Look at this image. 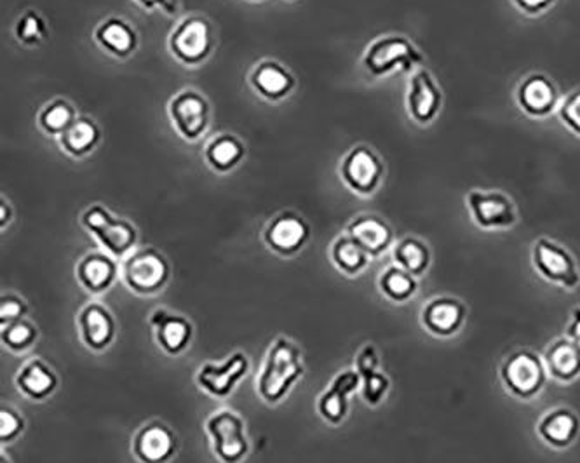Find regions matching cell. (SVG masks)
Here are the masks:
<instances>
[{
	"mask_svg": "<svg viewBox=\"0 0 580 463\" xmlns=\"http://www.w3.org/2000/svg\"><path fill=\"white\" fill-rule=\"evenodd\" d=\"M124 284L138 296H156L168 286L171 267L166 256L154 248L135 249L121 267Z\"/></svg>",
	"mask_w": 580,
	"mask_h": 463,
	"instance_id": "cell-4",
	"label": "cell"
},
{
	"mask_svg": "<svg viewBox=\"0 0 580 463\" xmlns=\"http://www.w3.org/2000/svg\"><path fill=\"white\" fill-rule=\"evenodd\" d=\"M443 108V91L431 70L420 67L413 72L406 91V110L415 124L429 126Z\"/></svg>",
	"mask_w": 580,
	"mask_h": 463,
	"instance_id": "cell-11",
	"label": "cell"
},
{
	"mask_svg": "<svg viewBox=\"0 0 580 463\" xmlns=\"http://www.w3.org/2000/svg\"><path fill=\"white\" fill-rule=\"evenodd\" d=\"M499 375L507 394L518 401L539 397L549 380L544 357L532 349L511 352L500 364Z\"/></svg>",
	"mask_w": 580,
	"mask_h": 463,
	"instance_id": "cell-2",
	"label": "cell"
},
{
	"mask_svg": "<svg viewBox=\"0 0 580 463\" xmlns=\"http://www.w3.org/2000/svg\"><path fill=\"white\" fill-rule=\"evenodd\" d=\"M565 336L570 342H574L575 347L580 350V307H575L572 310V317H570V324L567 326Z\"/></svg>",
	"mask_w": 580,
	"mask_h": 463,
	"instance_id": "cell-42",
	"label": "cell"
},
{
	"mask_svg": "<svg viewBox=\"0 0 580 463\" xmlns=\"http://www.w3.org/2000/svg\"><path fill=\"white\" fill-rule=\"evenodd\" d=\"M210 46V25L201 18H189L183 21L182 25L171 35V49L176 58L190 65L206 58Z\"/></svg>",
	"mask_w": 580,
	"mask_h": 463,
	"instance_id": "cell-22",
	"label": "cell"
},
{
	"mask_svg": "<svg viewBox=\"0 0 580 463\" xmlns=\"http://www.w3.org/2000/svg\"><path fill=\"white\" fill-rule=\"evenodd\" d=\"M251 81H253V88L269 100H279L290 93V89L293 88L291 75L277 63H262L253 72Z\"/></svg>",
	"mask_w": 580,
	"mask_h": 463,
	"instance_id": "cell-29",
	"label": "cell"
},
{
	"mask_svg": "<svg viewBox=\"0 0 580 463\" xmlns=\"http://www.w3.org/2000/svg\"><path fill=\"white\" fill-rule=\"evenodd\" d=\"M16 34H18L21 41L27 42V44H37V42H41L42 37L46 35L44 21H42L35 13H27L23 18H20V21H18Z\"/></svg>",
	"mask_w": 580,
	"mask_h": 463,
	"instance_id": "cell-38",
	"label": "cell"
},
{
	"mask_svg": "<svg viewBox=\"0 0 580 463\" xmlns=\"http://www.w3.org/2000/svg\"><path fill=\"white\" fill-rule=\"evenodd\" d=\"M311 235V227L297 213H281L267 225L264 241L274 253L281 256H293L304 248Z\"/></svg>",
	"mask_w": 580,
	"mask_h": 463,
	"instance_id": "cell-16",
	"label": "cell"
},
{
	"mask_svg": "<svg viewBox=\"0 0 580 463\" xmlns=\"http://www.w3.org/2000/svg\"><path fill=\"white\" fill-rule=\"evenodd\" d=\"M425 61L419 47L403 35H385L375 39L366 49L363 65L373 77H385L394 72H410Z\"/></svg>",
	"mask_w": 580,
	"mask_h": 463,
	"instance_id": "cell-3",
	"label": "cell"
},
{
	"mask_svg": "<svg viewBox=\"0 0 580 463\" xmlns=\"http://www.w3.org/2000/svg\"><path fill=\"white\" fill-rule=\"evenodd\" d=\"M131 451L140 463H169L178 451V437L166 423L152 420L136 430Z\"/></svg>",
	"mask_w": 580,
	"mask_h": 463,
	"instance_id": "cell-13",
	"label": "cell"
},
{
	"mask_svg": "<svg viewBox=\"0 0 580 463\" xmlns=\"http://www.w3.org/2000/svg\"><path fill=\"white\" fill-rule=\"evenodd\" d=\"M39 338V331L32 321L18 319L13 323L0 324V342L4 349L13 354H23L34 347Z\"/></svg>",
	"mask_w": 580,
	"mask_h": 463,
	"instance_id": "cell-31",
	"label": "cell"
},
{
	"mask_svg": "<svg viewBox=\"0 0 580 463\" xmlns=\"http://www.w3.org/2000/svg\"><path fill=\"white\" fill-rule=\"evenodd\" d=\"M347 234L351 235L371 258L384 255L396 244L391 225L377 215H361L354 218L347 227Z\"/></svg>",
	"mask_w": 580,
	"mask_h": 463,
	"instance_id": "cell-23",
	"label": "cell"
},
{
	"mask_svg": "<svg viewBox=\"0 0 580 463\" xmlns=\"http://www.w3.org/2000/svg\"><path fill=\"white\" fill-rule=\"evenodd\" d=\"M14 383L16 389L30 401H44L58 389V375L44 359L34 357L21 366Z\"/></svg>",
	"mask_w": 580,
	"mask_h": 463,
	"instance_id": "cell-24",
	"label": "cell"
},
{
	"mask_svg": "<svg viewBox=\"0 0 580 463\" xmlns=\"http://www.w3.org/2000/svg\"><path fill=\"white\" fill-rule=\"evenodd\" d=\"M542 357L549 378L560 383H574L575 380H579L580 350L575 347L574 342L568 340L567 336L556 338L554 342L549 343Z\"/></svg>",
	"mask_w": 580,
	"mask_h": 463,
	"instance_id": "cell-25",
	"label": "cell"
},
{
	"mask_svg": "<svg viewBox=\"0 0 580 463\" xmlns=\"http://www.w3.org/2000/svg\"><path fill=\"white\" fill-rule=\"evenodd\" d=\"M466 204L469 215L479 229H513L520 220L511 195L500 190H471L466 195Z\"/></svg>",
	"mask_w": 580,
	"mask_h": 463,
	"instance_id": "cell-8",
	"label": "cell"
},
{
	"mask_svg": "<svg viewBox=\"0 0 580 463\" xmlns=\"http://www.w3.org/2000/svg\"><path fill=\"white\" fill-rule=\"evenodd\" d=\"M0 463H11V462H9V460H6V457L2 455V457H0Z\"/></svg>",
	"mask_w": 580,
	"mask_h": 463,
	"instance_id": "cell-44",
	"label": "cell"
},
{
	"mask_svg": "<svg viewBox=\"0 0 580 463\" xmlns=\"http://www.w3.org/2000/svg\"><path fill=\"white\" fill-rule=\"evenodd\" d=\"M361 375L356 370L340 371L330 387L317 399V413L324 422L340 425L349 415V399L356 390L361 389Z\"/></svg>",
	"mask_w": 580,
	"mask_h": 463,
	"instance_id": "cell-17",
	"label": "cell"
},
{
	"mask_svg": "<svg viewBox=\"0 0 580 463\" xmlns=\"http://www.w3.org/2000/svg\"><path fill=\"white\" fill-rule=\"evenodd\" d=\"M82 225L95 235L105 253L114 258H128L135 251L138 234L131 223L110 215L108 209L93 206L82 215Z\"/></svg>",
	"mask_w": 580,
	"mask_h": 463,
	"instance_id": "cell-7",
	"label": "cell"
},
{
	"mask_svg": "<svg viewBox=\"0 0 580 463\" xmlns=\"http://www.w3.org/2000/svg\"><path fill=\"white\" fill-rule=\"evenodd\" d=\"M25 418L13 406H2L0 410V441L2 444L11 443L23 434Z\"/></svg>",
	"mask_w": 580,
	"mask_h": 463,
	"instance_id": "cell-36",
	"label": "cell"
},
{
	"mask_svg": "<svg viewBox=\"0 0 580 463\" xmlns=\"http://www.w3.org/2000/svg\"><path fill=\"white\" fill-rule=\"evenodd\" d=\"M361 380H363L361 383L363 401L371 408H377L384 403V399L391 389V378L385 375L384 371L377 370L361 376Z\"/></svg>",
	"mask_w": 580,
	"mask_h": 463,
	"instance_id": "cell-35",
	"label": "cell"
},
{
	"mask_svg": "<svg viewBox=\"0 0 580 463\" xmlns=\"http://www.w3.org/2000/svg\"><path fill=\"white\" fill-rule=\"evenodd\" d=\"M511 2L520 9L521 13L528 16L547 13L556 4V0H511Z\"/></svg>",
	"mask_w": 580,
	"mask_h": 463,
	"instance_id": "cell-41",
	"label": "cell"
},
{
	"mask_svg": "<svg viewBox=\"0 0 580 463\" xmlns=\"http://www.w3.org/2000/svg\"><path fill=\"white\" fill-rule=\"evenodd\" d=\"M466 303L457 296L438 295L427 300L420 312L422 328L439 340H448L459 335L467 323Z\"/></svg>",
	"mask_w": 580,
	"mask_h": 463,
	"instance_id": "cell-9",
	"label": "cell"
},
{
	"mask_svg": "<svg viewBox=\"0 0 580 463\" xmlns=\"http://www.w3.org/2000/svg\"><path fill=\"white\" fill-rule=\"evenodd\" d=\"M560 121L574 135L580 136V89L568 93L558 107Z\"/></svg>",
	"mask_w": 580,
	"mask_h": 463,
	"instance_id": "cell-37",
	"label": "cell"
},
{
	"mask_svg": "<svg viewBox=\"0 0 580 463\" xmlns=\"http://www.w3.org/2000/svg\"><path fill=\"white\" fill-rule=\"evenodd\" d=\"M150 326L154 329L159 349L168 356H182L189 349L194 336V326L187 317L173 314L166 309H156L150 316Z\"/></svg>",
	"mask_w": 580,
	"mask_h": 463,
	"instance_id": "cell-19",
	"label": "cell"
},
{
	"mask_svg": "<svg viewBox=\"0 0 580 463\" xmlns=\"http://www.w3.org/2000/svg\"><path fill=\"white\" fill-rule=\"evenodd\" d=\"M304 373L302 349L290 338L279 336L270 345L262 370L258 373V396L264 403L276 406L290 394Z\"/></svg>",
	"mask_w": 580,
	"mask_h": 463,
	"instance_id": "cell-1",
	"label": "cell"
},
{
	"mask_svg": "<svg viewBox=\"0 0 580 463\" xmlns=\"http://www.w3.org/2000/svg\"><path fill=\"white\" fill-rule=\"evenodd\" d=\"M75 121L74 110L65 101H54L41 114L42 129L49 135H63Z\"/></svg>",
	"mask_w": 580,
	"mask_h": 463,
	"instance_id": "cell-34",
	"label": "cell"
},
{
	"mask_svg": "<svg viewBox=\"0 0 580 463\" xmlns=\"http://www.w3.org/2000/svg\"><path fill=\"white\" fill-rule=\"evenodd\" d=\"M330 258L333 265L349 277H358L359 274H363L371 260V256L349 234L338 235L333 241Z\"/></svg>",
	"mask_w": 580,
	"mask_h": 463,
	"instance_id": "cell-27",
	"label": "cell"
},
{
	"mask_svg": "<svg viewBox=\"0 0 580 463\" xmlns=\"http://www.w3.org/2000/svg\"><path fill=\"white\" fill-rule=\"evenodd\" d=\"M136 2H140L143 7H162V9H166L169 11V4H173V0H136Z\"/></svg>",
	"mask_w": 580,
	"mask_h": 463,
	"instance_id": "cell-43",
	"label": "cell"
},
{
	"mask_svg": "<svg viewBox=\"0 0 580 463\" xmlns=\"http://www.w3.org/2000/svg\"><path fill=\"white\" fill-rule=\"evenodd\" d=\"M77 331L84 347L100 354L114 343L117 323L108 307L100 302H91L77 314Z\"/></svg>",
	"mask_w": 580,
	"mask_h": 463,
	"instance_id": "cell-14",
	"label": "cell"
},
{
	"mask_svg": "<svg viewBox=\"0 0 580 463\" xmlns=\"http://www.w3.org/2000/svg\"><path fill=\"white\" fill-rule=\"evenodd\" d=\"M96 39L103 49L115 56H128L136 46V35L128 23L121 20H108L96 30Z\"/></svg>",
	"mask_w": 580,
	"mask_h": 463,
	"instance_id": "cell-30",
	"label": "cell"
},
{
	"mask_svg": "<svg viewBox=\"0 0 580 463\" xmlns=\"http://www.w3.org/2000/svg\"><path fill=\"white\" fill-rule=\"evenodd\" d=\"M532 265L544 281L568 291L580 286V269L575 256L549 237H539L533 242Z\"/></svg>",
	"mask_w": 580,
	"mask_h": 463,
	"instance_id": "cell-6",
	"label": "cell"
},
{
	"mask_svg": "<svg viewBox=\"0 0 580 463\" xmlns=\"http://www.w3.org/2000/svg\"><path fill=\"white\" fill-rule=\"evenodd\" d=\"M119 274L121 270L117 267L114 256L102 253V251L88 253L75 267L77 282L88 293L96 296L107 293L108 289L114 286Z\"/></svg>",
	"mask_w": 580,
	"mask_h": 463,
	"instance_id": "cell-21",
	"label": "cell"
},
{
	"mask_svg": "<svg viewBox=\"0 0 580 463\" xmlns=\"http://www.w3.org/2000/svg\"><path fill=\"white\" fill-rule=\"evenodd\" d=\"M385 168L371 148L356 147L347 152L340 164V176L354 194L370 197L384 180Z\"/></svg>",
	"mask_w": 580,
	"mask_h": 463,
	"instance_id": "cell-10",
	"label": "cell"
},
{
	"mask_svg": "<svg viewBox=\"0 0 580 463\" xmlns=\"http://www.w3.org/2000/svg\"><path fill=\"white\" fill-rule=\"evenodd\" d=\"M100 138L96 124L89 119H75L72 126L61 135V147L70 155H84L93 150Z\"/></svg>",
	"mask_w": 580,
	"mask_h": 463,
	"instance_id": "cell-32",
	"label": "cell"
},
{
	"mask_svg": "<svg viewBox=\"0 0 580 463\" xmlns=\"http://www.w3.org/2000/svg\"><path fill=\"white\" fill-rule=\"evenodd\" d=\"M378 289L389 302L401 305L417 295L419 279L394 263L378 276Z\"/></svg>",
	"mask_w": 580,
	"mask_h": 463,
	"instance_id": "cell-28",
	"label": "cell"
},
{
	"mask_svg": "<svg viewBox=\"0 0 580 463\" xmlns=\"http://www.w3.org/2000/svg\"><path fill=\"white\" fill-rule=\"evenodd\" d=\"M250 371V359L244 352H234L223 363H204L197 371L199 389L216 399L229 397Z\"/></svg>",
	"mask_w": 580,
	"mask_h": 463,
	"instance_id": "cell-12",
	"label": "cell"
},
{
	"mask_svg": "<svg viewBox=\"0 0 580 463\" xmlns=\"http://www.w3.org/2000/svg\"><path fill=\"white\" fill-rule=\"evenodd\" d=\"M354 364H356L354 370L358 371L361 376L380 370V356H378V350L368 343V345H365L363 349L359 350L358 356L354 359Z\"/></svg>",
	"mask_w": 580,
	"mask_h": 463,
	"instance_id": "cell-40",
	"label": "cell"
},
{
	"mask_svg": "<svg viewBox=\"0 0 580 463\" xmlns=\"http://www.w3.org/2000/svg\"><path fill=\"white\" fill-rule=\"evenodd\" d=\"M243 155V145L234 136H218L206 148V157L211 166L220 171L234 168L243 159Z\"/></svg>",
	"mask_w": 580,
	"mask_h": 463,
	"instance_id": "cell-33",
	"label": "cell"
},
{
	"mask_svg": "<svg viewBox=\"0 0 580 463\" xmlns=\"http://www.w3.org/2000/svg\"><path fill=\"white\" fill-rule=\"evenodd\" d=\"M516 101L528 117L544 119L560 107V89L547 75H528L516 89Z\"/></svg>",
	"mask_w": 580,
	"mask_h": 463,
	"instance_id": "cell-15",
	"label": "cell"
},
{
	"mask_svg": "<svg viewBox=\"0 0 580 463\" xmlns=\"http://www.w3.org/2000/svg\"><path fill=\"white\" fill-rule=\"evenodd\" d=\"M28 314V305L20 295L7 293L0 298V324L13 323Z\"/></svg>",
	"mask_w": 580,
	"mask_h": 463,
	"instance_id": "cell-39",
	"label": "cell"
},
{
	"mask_svg": "<svg viewBox=\"0 0 580 463\" xmlns=\"http://www.w3.org/2000/svg\"><path fill=\"white\" fill-rule=\"evenodd\" d=\"M171 121L185 140H199L208 128V103L194 91L176 94L169 105Z\"/></svg>",
	"mask_w": 580,
	"mask_h": 463,
	"instance_id": "cell-18",
	"label": "cell"
},
{
	"mask_svg": "<svg viewBox=\"0 0 580 463\" xmlns=\"http://www.w3.org/2000/svg\"><path fill=\"white\" fill-rule=\"evenodd\" d=\"M537 436L553 450H568L580 436V418L567 406H556L537 422Z\"/></svg>",
	"mask_w": 580,
	"mask_h": 463,
	"instance_id": "cell-20",
	"label": "cell"
},
{
	"mask_svg": "<svg viewBox=\"0 0 580 463\" xmlns=\"http://www.w3.org/2000/svg\"><path fill=\"white\" fill-rule=\"evenodd\" d=\"M392 260L398 267L419 279L431 269V248L424 239L415 235H406L392 246Z\"/></svg>",
	"mask_w": 580,
	"mask_h": 463,
	"instance_id": "cell-26",
	"label": "cell"
},
{
	"mask_svg": "<svg viewBox=\"0 0 580 463\" xmlns=\"http://www.w3.org/2000/svg\"><path fill=\"white\" fill-rule=\"evenodd\" d=\"M215 457L222 463H241L250 453L246 423L236 411L218 410L204 423Z\"/></svg>",
	"mask_w": 580,
	"mask_h": 463,
	"instance_id": "cell-5",
	"label": "cell"
}]
</instances>
